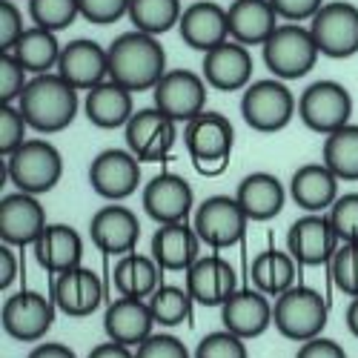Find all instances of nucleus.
<instances>
[{
	"label": "nucleus",
	"mask_w": 358,
	"mask_h": 358,
	"mask_svg": "<svg viewBox=\"0 0 358 358\" xmlns=\"http://www.w3.org/2000/svg\"><path fill=\"white\" fill-rule=\"evenodd\" d=\"M109 80L127 86L129 92L155 89L166 75V49L146 32H124L109 43Z\"/></svg>",
	"instance_id": "1"
},
{
	"label": "nucleus",
	"mask_w": 358,
	"mask_h": 358,
	"mask_svg": "<svg viewBox=\"0 0 358 358\" xmlns=\"http://www.w3.org/2000/svg\"><path fill=\"white\" fill-rule=\"evenodd\" d=\"M26 124L38 135H57L72 127L75 115L80 109L78 89L69 86L61 75H35L23 89V95L17 101Z\"/></svg>",
	"instance_id": "2"
},
{
	"label": "nucleus",
	"mask_w": 358,
	"mask_h": 358,
	"mask_svg": "<svg viewBox=\"0 0 358 358\" xmlns=\"http://www.w3.org/2000/svg\"><path fill=\"white\" fill-rule=\"evenodd\" d=\"M64 178V158L46 138H29L12 155L3 158V184H15L17 192L43 195L52 192Z\"/></svg>",
	"instance_id": "3"
},
{
	"label": "nucleus",
	"mask_w": 358,
	"mask_h": 358,
	"mask_svg": "<svg viewBox=\"0 0 358 358\" xmlns=\"http://www.w3.org/2000/svg\"><path fill=\"white\" fill-rule=\"evenodd\" d=\"M184 143L192 158V166L206 178H215L229 166L235 129L227 115L201 112L189 124H184Z\"/></svg>",
	"instance_id": "4"
},
{
	"label": "nucleus",
	"mask_w": 358,
	"mask_h": 358,
	"mask_svg": "<svg viewBox=\"0 0 358 358\" xmlns=\"http://www.w3.org/2000/svg\"><path fill=\"white\" fill-rule=\"evenodd\" d=\"M264 66L278 80H298L313 72L315 61L321 57L310 26L304 23H281L261 46Z\"/></svg>",
	"instance_id": "5"
},
{
	"label": "nucleus",
	"mask_w": 358,
	"mask_h": 358,
	"mask_svg": "<svg viewBox=\"0 0 358 358\" xmlns=\"http://www.w3.org/2000/svg\"><path fill=\"white\" fill-rule=\"evenodd\" d=\"M327 318H330V304L313 287H289L273 304L275 330L284 338L298 341V344L324 336Z\"/></svg>",
	"instance_id": "6"
},
{
	"label": "nucleus",
	"mask_w": 358,
	"mask_h": 358,
	"mask_svg": "<svg viewBox=\"0 0 358 358\" xmlns=\"http://www.w3.org/2000/svg\"><path fill=\"white\" fill-rule=\"evenodd\" d=\"M292 115H298V101L278 78L252 80L241 98L244 124L261 135H275L289 127Z\"/></svg>",
	"instance_id": "7"
},
{
	"label": "nucleus",
	"mask_w": 358,
	"mask_h": 358,
	"mask_svg": "<svg viewBox=\"0 0 358 358\" xmlns=\"http://www.w3.org/2000/svg\"><path fill=\"white\" fill-rule=\"evenodd\" d=\"M350 115H352V95L338 80H315L298 98V117L304 121L307 129L324 138L347 127Z\"/></svg>",
	"instance_id": "8"
},
{
	"label": "nucleus",
	"mask_w": 358,
	"mask_h": 358,
	"mask_svg": "<svg viewBox=\"0 0 358 358\" xmlns=\"http://www.w3.org/2000/svg\"><path fill=\"white\" fill-rule=\"evenodd\" d=\"M310 32L324 57L344 61L358 55V6L347 0H327L310 20Z\"/></svg>",
	"instance_id": "9"
},
{
	"label": "nucleus",
	"mask_w": 358,
	"mask_h": 358,
	"mask_svg": "<svg viewBox=\"0 0 358 358\" xmlns=\"http://www.w3.org/2000/svg\"><path fill=\"white\" fill-rule=\"evenodd\" d=\"M247 224L250 218L244 215L241 203L229 195H210L192 213V227L201 238V244L213 250H229L235 244H241Z\"/></svg>",
	"instance_id": "10"
},
{
	"label": "nucleus",
	"mask_w": 358,
	"mask_h": 358,
	"mask_svg": "<svg viewBox=\"0 0 358 358\" xmlns=\"http://www.w3.org/2000/svg\"><path fill=\"white\" fill-rule=\"evenodd\" d=\"M55 301L35 289H20L15 295L6 298L3 313H0V324H3V333L12 341H23V344H41L46 338V333L55 324Z\"/></svg>",
	"instance_id": "11"
},
{
	"label": "nucleus",
	"mask_w": 358,
	"mask_h": 358,
	"mask_svg": "<svg viewBox=\"0 0 358 358\" xmlns=\"http://www.w3.org/2000/svg\"><path fill=\"white\" fill-rule=\"evenodd\" d=\"M89 187L103 201L121 203L141 189V161L129 149H103L89 164Z\"/></svg>",
	"instance_id": "12"
},
{
	"label": "nucleus",
	"mask_w": 358,
	"mask_h": 358,
	"mask_svg": "<svg viewBox=\"0 0 358 358\" xmlns=\"http://www.w3.org/2000/svg\"><path fill=\"white\" fill-rule=\"evenodd\" d=\"M155 106L169 115L175 124H189L206 112V80L189 69H166V75L152 89Z\"/></svg>",
	"instance_id": "13"
},
{
	"label": "nucleus",
	"mask_w": 358,
	"mask_h": 358,
	"mask_svg": "<svg viewBox=\"0 0 358 358\" xmlns=\"http://www.w3.org/2000/svg\"><path fill=\"white\" fill-rule=\"evenodd\" d=\"M143 213L158 227L189 221V215L195 213V192L189 181L175 172L155 175L143 187Z\"/></svg>",
	"instance_id": "14"
},
{
	"label": "nucleus",
	"mask_w": 358,
	"mask_h": 358,
	"mask_svg": "<svg viewBox=\"0 0 358 358\" xmlns=\"http://www.w3.org/2000/svg\"><path fill=\"white\" fill-rule=\"evenodd\" d=\"M341 247L338 235L330 224V215L307 213L298 218L287 232V252L295 258L298 266H324L330 264L336 250Z\"/></svg>",
	"instance_id": "15"
},
{
	"label": "nucleus",
	"mask_w": 358,
	"mask_h": 358,
	"mask_svg": "<svg viewBox=\"0 0 358 358\" xmlns=\"http://www.w3.org/2000/svg\"><path fill=\"white\" fill-rule=\"evenodd\" d=\"M127 149L141 164H155L164 161L172 146H175V121L164 115L158 106L152 109H138L132 121L124 127Z\"/></svg>",
	"instance_id": "16"
},
{
	"label": "nucleus",
	"mask_w": 358,
	"mask_h": 358,
	"mask_svg": "<svg viewBox=\"0 0 358 358\" xmlns=\"http://www.w3.org/2000/svg\"><path fill=\"white\" fill-rule=\"evenodd\" d=\"M49 227L46 210L38 195L12 192L0 198V241L9 247H35Z\"/></svg>",
	"instance_id": "17"
},
{
	"label": "nucleus",
	"mask_w": 358,
	"mask_h": 358,
	"mask_svg": "<svg viewBox=\"0 0 358 358\" xmlns=\"http://www.w3.org/2000/svg\"><path fill=\"white\" fill-rule=\"evenodd\" d=\"M89 238L106 255H129L141 241V221L124 203H106L89 221Z\"/></svg>",
	"instance_id": "18"
},
{
	"label": "nucleus",
	"mask_w": 358,
	"mask_h": 358,
	"mask_svg": "<svg viewBox=\"0 0 358 358\" xmlns=\"http://www.w3.org/2000/svg\"><path fill=\"white\" fill-rule=\"evenodd\" d=\"M52 301L69 318H86L98 313V307L103 304V281L98 278L95 270L89 266H75L61 275H55L52 284Z\"/></svg>",
	"instance_id": "19"
},
{
	"label": "nucleus",
	"mask_w": 358,
	"mask_h": 358,
	"mask_svg": "<svg viewBox=\"0 0 358 358\" xmlns=\"http://www.w3.org/2000/svg\"><path fill=\"white\" fill-rule=\"evenodd\" d=\"M252 55L250 46L227 41L203 55V80L206 86L218 89V92H235V89H247L252 83Z\"/></svg>",
	"instance_id": "20"
},
{
	"label": "nucleus",
	"mask_w": 358,
	"mask_h": 358,
	"mask_svg": "<svg viewBox=\"0 0 358 358\" xmlns=\"http://www.w3.org/2000/svg\"><path fill=\"white\" fill-rule=\"evenodd\" d=\"M187 289L201 307H224L238 289L235 266L221 255H201L187 270Z\"/></svg>",
	"instance_id": "21"
},
{
	"label": "nucleus",
	"mask_w": 358,
	"mask_h": 358,
	"mask_svg": "<svg viewBox=\"0 0 358 358\" xmlns=\"http://www.w3.org/2000/svg\"><path fill=\"white\" fill-rule=\"evenodd\" d=\"M57 75H61L69 86L80 89H95L103 80H109V52L98 46L95 41L80 38L64 46L61 61H57Z\"/></svg>",
	"instance_id": "22"
},
{
	"label": "nucleus",
	"mask_w": 358,
	"mask_h": 358,
	"mask_svg": "<svg viewBox=\"0 0 358 358\" xmlns=\"http://www.w3.org/2000/svg\"><path fill=\"white\" fill-rule=\"evenodd\" d=\"M221 321L224 330H229L238 338H258L270 330L273 324V304L261 289H235L227 304L221 307Z\"/></svg>",
	"instance_id": "23"
},
{
	"label": "nucleus",
	"mask_w": 358,
	"mask_h": 358,
	"mask_svg": "<svg viewBox=\"0 0 358 358\" xmlns=\"http://www.w3.org/2000/svg\"><path fill=\"white\" fill-rule=\"evenodd\" d=\"M178 32H181V38L189 49H198L206 55L210 49L229 41L227 9L218 6L215 0H195V3H189L184 9L181 23H178Z\"/></svg>",
	"instance_id": "24"
},
{
	"label": "nucleus",
	"mask_w": 358,
	"mask_h": 358,
	"mask_svg": "<svg viewBox=\"0 0 358 358\" xmlns=\"http://www.w3.org/2000/svg\"><path fill=\"white\" fill-rule=\"evenodd\" d=\"M152 327H155V318H152V310H149V301H143V298L117 295L103 313L106 338L132 350L152 336Z\"/></svg>",
	"instance_id": "25"
},
{
	"label": "nucleus",
	"mask_w": 358,
	"mask_h": 358,
	"mask_svg": "<svg viewBox=\"0 0 358 358\" xmlns=\"http://www.w3.org/2000/svg\"><path fill=\"white\" fill-rule=\"evenodd\" d=\"M152 258L166 273H187L189 266L201 258V238L189 221L181 224H164L155 229L149 241Z\"/></svg>",
	"instance_id": "26"
},
{
	"label": "nucleus",
	"mask_w": 358,
	"mask_h": 358,
	"mask_svg": "<svg viewBox=\"0 0 358 358\" xmlns=\"http://www.w3.org/2000/svg\"><path fill=\"white\" fill-rule=\"evenodd\" d=\"M289 198L301 206L304 213H313V215L330 213V206L338 198V178L324 161L304 164L289 178Z\"/></svg>",
	"instance_id": "27"
},
{
	"label": "nucleus",
	"mask_w": 358,
	"mask_h": 358,
	"mask_svg": "<svg viewBox=\"0 0 358 358\" xmlns=\"http://www.w3.org/2000/svg\"><path fill=\"white\" fill-rule=\"evenodd\" d=\"M132 95L135 92H129L127 86L115 83V80H103L101 86L86 92L83 115L89 117V124L98 129H124L132 121V115L138 112Z\"/></svg>",
	"instance_id": "28"
},
{
	"label": "nucleus",
	"mask_w": 358,
	"mask_h": 358,
	"mask_svg": "<svg viewBox=\"0 0 358 358\" xmlns=\"http://www.w3.org/2000/svg\"><path fill=\"white\" fill-rule=\"evenodd\" d=\"M235 201L250 221H273L287 203V189L273 172H250L235 189Z\"/></svg>",
	"instance_id": "29"
},
{
	"label": "nucleus",
	"mask_w": 358,
	"mask_h": 358,
	"mask_svg": "<svg viewBox=\"0 0 358 358\" xmlns=\"http://www.w3.org/2000/svg\"><path fill=\"white\" fill-rule=\"evenodd\" d=\"M229 17V41L244 46H264L270 35L281 26L270 0H232L227 9Z\"/></svg>",
	"instance_id": "30"
},
{
	"label": "nucleus",
	"mask_w": 358,
	"mask_h": 358,
	"mask_svg": "<svg viewBox=\"0 0 358 358\" xmlns=\"http://www.w3.org/2000/svg\"><path fill=\"white\" fill-rule=\"evenodd\" d=\"M35 261L55 275L75 270L83 261V238L69 224H49L35 241Z\"/></svg>",
	"instance_id": "31"
},
{
	"label": "nucleus",
	"mask_w": 358,
	"mask_h": 358,
	"mask_svg": "<svg viewBox=\"0 0 358 358\" xmlns=\"http://www.w3.org/2000/svg\"><path fill=\"white\" fill-rule=\"evenodd\" d=\"M112 284L117 295L143 298L146 301L161 287V266L155 264L152 255H141V252L121 255L117 264L112 266Z\"/></svg>",
	"instance_id": "32"
},
{
	"label": "nucleus",
	"mask_w": 358,
	"mask_h": 358,
	"mask_svg": "<svg viewBox=\"0 0 358 358\" xmlns=\"http://www.w3.org/2000/svg\"><path fill=\"white\" fill-rule=\"evenodd\" d=\"M9 52L20 61V66L35 78V75H49L52 69H57V61H61L64 46L57 43L55 32H49V29L29 26Z\"/></svg>",
	"instance_id": "33"
},
{
	"label": "nucleus",
	"mask_w": 358,
	"mask_h": 358,
	"mask_svg": "<svg viewBox=\"0 0 358 358\" xmlns=\"http://www.w3.org/2000/svg\"><path fill=\"white\" fill-rule=\"evenodd\" d=\"M295 258L287 250H264L250 264V281L264 295H281L295 287Z\"/></svg>",
	"instance_id": "34"
},
{
	"label": "nucleus",
	"mask_w": 358,
	"mask_h": 358,
	"mask_svg": "<svg viewBox=\"0 0 358 358\" xmlns=\"http://www.w3.org/2000/svg\"><path fill=\"white\" fill-rule=\"evenodd\" d=\"M321 161L336 172L338 181H358V124H347L327 135Z\"/></svg>",
	"instance_id": "35"
},
{
	"label": "nucleus",
	"mask_w": 358,
	"mask_h": 358,
	"mask_svg": "<svg viewBox=\"0 0 358 358\" xmlns=\"http://www.w3.org/2000/svg\"><path fill=\"white\" fill-rule=\"evenodd\" d=\"M181 15H184L181 0H129L127 17L132 20L138 32L158 38L181 23Z\"/></svg>",
	"instance_id": "36"
},
{
	"label": "nucleus",
	"mask_w": 358,
	"mask_h": 358,
	"mask_svg": "<svg viewBox=\"0 0 358 358\" xmlns=\"http://www.w3.org/2000/svg\"><path fill=\"white\" fill-rule=\"evenodd\" d=\"M146 301H149V310H152L155 324H161V327L184 324L192 315V307H195L189 289L178 287V284H161Z\"/></svg>",
	"instance_id": "37"
},
{
	"label": "nucleus",
	"mask_w": 358,
	"mask_h": 358,
	"mask_svg": "<svg viewBox=\"0 0 358 358\" xmlns=\"http://www.w3.org/2000/svg\"><path fill=\"white\" fill-rule=\"evenodd\" d=\"M75 17H80L78 0H29V20H32V26L49 29L55 35L72 26Z\"/></svg>",
	"instance_id": "38"
},
{
	"label": "nucleus",
	"mask_w": 358,
	"mask_h": 358,
	"mask_svg": "<svg viewBox=\"0 0 358 358\" xmlns=\"http://www.w3.org/2000/svg\"><path fill=\"white\" fill-rule=\"evenodd\" d=\"M330 275L336 281V287L355 298L358 295V241L352 244H341L330 261Z\"/></svg>",
	"instance_id": "39"
},
{
	"label": "nucleus",
	"mask_w": 358,
	"mask_h": 358,
	"mask_svg": "<svg viewBox=\"0 0 358 358\" xmlns=\"http://www.w3.org/2000/svg\"><path fill=\"white\" fill-rule=\"evenodd\" d=\"M327 215H330V224H333L341 244L358 241V192L338 195Z\"/></svg>",
	"instance_id": "40"
},
{
	"label": "nucleus",
	"mask_w": 358,
	"mask_h": 358,
	"mask_svg": "<svg viewBox=\"0 0 358 358\" xmlns=\"http://www.w3.org/2000/svg\"><path fill=\"white\" fill-rule=\"evenodd\" d=\"M26 117L17 103H0V158L12 155L17 146H23L26 138Z\"/></svg>",
	"instance_id": "41"
},
{
	"label": "nucleus",
	"mask_w": 358,
	"mask_h": 358,
	"mask_svg": "<svg viewBox=\"0 0 358 358\" xmlns=\"http://www.w3.org/2000/svg\"><path fill=\"white\" fill-rule=\"evenodd\" d=\"M192 358H250V352L244 338L232 336L229 330H218L198 341Z\"/></svg>",
	"instance_id": "42"
},
{
	"label": "nucleus",
	"mask_w": 358,
	"mask_h": 358,
	"mask_svg": "<svg viewBox=\"0 0 358 358\" xmlns=\"http://www.w3.org/2000/svg\"><path fill=\"white\" fill-rule=\"evenodd\" d=\"M29 72L12 52H0V103H17L23 89L29 86Z\"/></svg>",
	"instance_id": "43"
},
{
	"label": "nucleus",
	"mask_w": 358,
	"mask_h": 358,
	"mask_svg": "<svg viewBox=\"0 0 358 358\" xmlns=\"http://www.w3.org/2000/svg\"><path fill=\"white\" fill-rule=\"evenodd\" d=\"M80 17L95 23V26H109L129 15V0H78Z\"/></svg>",
	"instance_id": "44"
},
{
	"label": "nucleus",
	"mask_w": 358,
	"mask_h": 358,
	"mask_svg": "<svg viewBox=\"0 0 358 358\" xmlns=\"http://www.w3.org/2000/svg\"><path fill=\"white\" fill-rule=\"evenodd\" d=\"M135 358H192L187 344L175 336H166V333H152L143 344L135 347Z\"/></svg>",
	"instance_id": "45"
},
{
	"label": "nucleus",
	"mask_w": 358,
	"mask_h": 358,
	"mask_svg": "<svg viewBox=\"0 0 358 358\" xmlns=\"http://www.w3.org/2000/svg\"><path fill=\"white\" fill-rule=\"evenodd\" d=\"M23 32H26L23 15L15 6V0H0V52H9Z\"/></svg>",
	"instance_id": "46"
},
{
	"label": "nucleus",
	"mask_w": 358,
	"mask_h": 358,
	"mask_svg": "<svg viewBox=\"0 0 358 358\" xmlns=\"http://www.w3.org/2000/svg\"><path fill=\"white\" fill-rule=\"evenodd\" d=\"M281 23H304L318 15L327 0H270Z\"/></svg>",
	"instance_id": "47"
},
{
	"label": "nucleus",
	"mask_w": 358,
	"mask_h": 358,
	"mask_svg": "<svg viewBox=\"0 0 358 358\" xmlns=\"http://www.w3.org/2000/svg\"><path fill=\"white\" fill-rule=\"evenodd\" d=\"M295 358H347V352L338 341L318 336V338H310V341H304L301 347H298Z\"/></svg>",
	"instance_id": "48"
},
{
	"label": "nucleus",
	"mask_w": 358,
	"mask_h": 358,
	"mask_svg": "<svg viewBox=\"0 0 358 358\" xmlns=\"http://www.w3.org/2000/svg\"><path fill=\"white\" fill-rule=\"evenodd\" d=\"M17 278V258H15V247L0 241V289H9Z\"/></svg>",
	"instance_id": "49"
},
{
	"label": "nucleus",
	"mask_w": 358,
	"mask_h": 358,
	"mask_svg": "<svg viewBox=\"0 0 358 358\" xmlns=\"http://www.w3.org/2000/svg\"><path fill=\"white\" fill-rule=\"evenodd\" d=\"M29 358H78L72 347L61 344V341H41L35 344V350L29 352Z\"/></svg>",
	"instance_id": "50"
},
{
	"label": "nucleus",
	"mask_w": 358,
	"mask_h": 358,
	"mask_svg": "<svg viewBox=\"0 0 358 358\" xmlns=\"http://www.w3.org/2000/svg\"><path fill=\"white\" fill-rule=\"evenodd\" d=\"M86 358H135V350L117 344V341H103V344H98V347L89 350Z\"/></svg>",
	"instance_id": "51"
},
{
	"label": "nucleus",
	"mask_w": 358,
	"mask_h": 358,
	"mask_svg": "<svg viewBox=\"0 0 358 358\" xmlns=\"http://www.w3.org/2000/svg\"><path fill=\"white\" fill-rule=\"evenodd\" d=\"M344 318H347V330H350V333L358 338V295H355V298H350V304H347Z\"/></svg>",
	"instance_id": "52"
}]
</instances>
